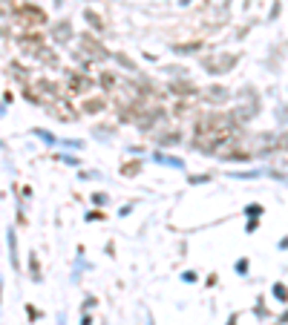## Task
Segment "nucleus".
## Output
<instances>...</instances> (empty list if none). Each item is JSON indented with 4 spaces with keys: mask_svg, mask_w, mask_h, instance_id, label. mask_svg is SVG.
Returning <instances> with one entry per match:
<instances>
[{
    "mask_svg": "<svg viewBox=\"0 0 288 325\" xmlns=\"http://www.w3.org/2000/svg\"><path fill=\"white\" fill-rule=\"evenodd\" d=\"M167 110H164L162 104H147L144 110H138L135 113V127L141 132H153V130H159V127H164V121H167Z\"/></svg>",
    "mask_w": 288,
    "mask_h": 325,
    "instance_id": "nucleus-1",
    "label": "nucleus"
},
{
    "mask_svg": "<svg viewBox=\"0 0 288 325\" xmlns=\"http://www.w3.org/2000/svg\"><path fill=\"white\" fill-rule=\"evenodd\" d=\"M12 15L18 18V23H20L23 32H32V29L46 26V12L41 9V6H35V3H18Z\"/></svg>",
    "mask_w": 288,
    "mask_h": 325,
    "instance_id": "nucleus-2",
    "label": "nucleus"
},
{
    "mask_svg": "<svg viewBox=\"0 0 288 325\" xmlns=\"http://www.w3.org/2000/svg\"><path fill=\"white\" fill-rule=\"evenodd\" d=\"M63 87L69 89V95L87 98L92 92V87H98V84H95V78L87 75L84 69H66V75H63Z\"/></svg>",
    "mask_w": 288,
    "mask_h": 325,
    "instance_id": "nucleus-3",
    "label": "nucleus"
},
{
    "mask_svg": "<svg viewBox=\"0 0 288 325\" xmlns=\"http://www.w3.org/2000/svg\"><path fill=\"white\" fill-rule=\"evenodd\" d=\"M78 46H81V52L87 55L92 63H107V61H113V52H110L104 44H101L98 38H92V32H84V35L78 38Z\"/></svg>",
    "mask_w": 288,
    "mask_h": 325,
    "instance_id": "nucleus-4",
    "label": "nucleus"
},
{
    "mask_svg": "<svg viewBox=\"0 0 288 325\" xmlns=\"http://www.w3.org/2000/svg\"><path fill=\"white\" fill-rule=\"evenodd\" d=\"M236 61H239V55L213 52V55H205V58H202V69H205L207 75H225V72H231L236 66Z\"/></svg>",
    "mask_w": 288,
    "mask_h": 325,
    "instance_id": "nucleus-5",
    "label": "nucleus"
},
{
    "mask_svg": "<svg viewBox=\"0 0 288 325\" xmlns=\"http://www.w3.org/2000/svg\"><path fill=\"white\" fill-rule=\"evenodd\" d=\"M44 110H49V113L58 118V121H63V124H69V121H78L81 118V113L75 110V106L69 104V98H58V101H46L44 104Z\"/></svg>",
    "mask_w": 288,
    "mask_h": 325,
    "instance_id": "nucleus-6",
    "label": "nucleus"
},
{
    "mask_svg": "<svg viewBox=\"0 0 288 325\" xmlns=\"http://www.w3.org/2000/svg\"><path fill=\"white\" fill-rule=\"evenodd\" d=\"M167 92H170L173 98H179V101H190V98L199 95L196 84L188 81V78H170V81H167Z\"/></svg>",
    "mask_w": 288,
    "mask_h": 325,
    "instance_id": "nucleus-7",
    "label": "nucleus"
},
{
    "mask_svg": "<svg viewBox=\"0 0 288 325\" xmlns=\"http://www.w3.org/2000/svg\"><path fill=\"white\" fill-rule=\"evenodd\" d=\"M156 138V147H176V144H182L185 141V132L179 130V127H159V130L153 132Z\"/></svg>",
    "mask_w": 288,
    "mask_h": 325,
    "instance_id": "nucleus-8",
    "label": "nucleus"
},
{
    "mask_svg": "<svg viewBox=\"0 0 288 325\" xmlns=\"http://www.w3.org/2000/svg\"><path fill=\"white\" fill-rule=\"evenodd\" d=\"M46 38H49L52 44H58V46H69V41H72V23H69V20H58V23H52V26L46 29Z\"/></svg>",
    "mask_w": 288,
    "mask_h": 325,
    "instance_id": "nucleus-9",
    "label": "nucleus"
},
{
    "mask_svg": "<svg viewBox=\"0 0 288 325\" xmlns=\"http://www.w3.org/2000/svg\"><path fill=\"white\" fill-rule=\"evenodd\" d=\"M104 110H107V98L104 95H87L81 101V113L84 115H92V118H95V115H101Z\"/></svg>",
    "mask_w": 288,
    "mask_h": 325,
    "instance_id": "nucleus-10",
    "label": "nucleus"
},
{
    "mask_svg": "<svg viewBox=\"0 0 288 325\" xmlns=\"http://www.w3.org/2000/svg\"><path fill=\"white\" fill-rule=\"evenodd\" d=\"M6 247H9V262H12V271L20 273V254H18V230L9 228L6 233Z\"/></svg>",
    "mask_w": 288,
    "mask_h": 325,
    "instance_id": "nucleus-11",
    "label": "nucleus"
},
{
    "mask_svg": "<svg viewBox=\"0 0 288 325\" xmlns=\"http://www.w3.org/2000/svg\"><path fill=\"white\" fill-rule=\"evenodd\" d=\"M207 101V104H213V106H219V104H225V101H231V89H225V87H219V84H213V87H207L205 89V95H202Z\"/></svg>",
    "mask_w": 288,
    "mask_h": 325,
    "instance_id": "nucleus-12",
    "label": "nucleus"
},
{
    "mask_svg": "<svg viewBox=\"0 0 288 325\" xmlns=\"http://www.w3.org/2000/svg\"><path fill=\"white\" fill-rule=\"evenodd\" d=\"M95 84H98V87L110 95V92H116V87L121 84V78H118L113 69H101V72H98V78H95Z\"/></svg>",
    "mask_w": 288,
    "mask_h": 325,
    "instance_id": "nucleus-13",
    "label": "nucleus"
},
{
    "mask_svg": "<svg viewBox=\"0 0 288 325\" xmlns=\"http://www.w3.org/2000/svg\"><path fill=\"white\" fill-rule=\"evenodd\" d=\"M153 161L156 164H164V167H173V170H185V161L179 156H170V153H162V150L153 153Z\"/></svg>",
    "mask_w": 288,
    "mask_h": 325,
    "instance_id": "nucleus-14",
    "label": "nucleus"
},
{
    "mask_svg": "<svg viewBox=\"0 0 288 325\" xmlns=\"http://www.w3.org/2000/svg\"><path fill=\"white\" fill-rule=\"evenodd\" d=\"M118 173L124 178H135L138 173H141V158H130V161H124L121 167H118Z\"/></svg>",
    "mask_w": 288,
    "mask_h": 325,
    "instance_id": "nucleus-15",
    "label": "nucleus"
},
{
    "mask_svg": "<svg viewBox=\"0 0 288 325\" xmlns=\"http://www.w3.org/2000/svg\"><path fill=\"white\" fill-rule=\"evenodd\" d=\"M29 276H32V282H35V285H41V282H44V273H41V256H38L35 250L29 254Z\"/></svg>",
    "mask_w": 288,
    "mask_h": 325,
    "instance_id": "nucleus-16",
    "label": "nucleus"
},
{
    "mask_svg": "<svg viewBox=\"0 0 288 325\" xmlns=\"http://www.w3.org/2000/svg\"><path fill=\"white\" fill-rule=\"evenodd\" d=\"M113 61H116L118 66L124 69V72H133V75H138V72H141V69H138V66H135L133 61H130V58H127L124 52H113Z\"/></svg>",
    "mask_w": 288,
    "mask_h": 325,
    "instance_id": "nucleus-17",
    "label": "nucleus"
},
{
    "mask_svg": "<svg viewBox=\"0 0 288 325\" xmlns=\"http://www.w3.org/2000/svg\"><path fill=\"white\" fill-rule=\"evenodd\" d=\"M84 18H87V23H90V26L95 29V32H104V29H107V23H104V18H101L98 12L87 9V12H84Z\"/></svg>",
    "mask_w": 288,
    "mask_h": 325,
    "instance_id": "nucleus-18",
    "label": "nucleus"
},
{
    "mask_svg": "<svg viewBox=\"0 0 288 325\" xmlns=\"http://www.w3.org/2000/svg\"><path fill=\"white\" fill-rule=\"evenodd\" d=\"M32 135H35V138H41V141L46 144V147H55V144L61 141V138H55V132L44 130V127H35V130H32Z\"/></svg>",
    "mask_w": 288,
    "mask_h": 325,
    "instance_id": "nucleus-19",
    "label": "nucleus"
},
{
    "mask_svg": "<svg viewBox=\"0 0 288 325\" xmlns=\"http://www.w3.org/2000/svg\"><path fill=\"white\" fill-rule=\"evenodd\" d=\"M199 46H202L199 41H190V44H176V46H173V52H176V55H193V52H199Z\"/></svg>",
    "mask_w": 288,
    "mask_h": 325,
    "instance_id": "nucleus-20",
    "label": "nucleus"
},
{
    "mask_svg": "<svg viewBox=\"0 0 288 325\" xmlns=\"http://www.w3.org/2000/svg\"><path fill=\"white\" fill-rule=\"evenodd\" d=\"M92 132H95L101 141H107L110 135H116V127H113V124H98V127H92Z\"/></svg>",
    "mask_w": 288,
    "mask_h": 325,
    "instance_id": "nucleus-21",
    "label": "nucleus"
},
{
    "mask_svg": "<svg viewBox=\"0 0 288 325\" xmlns=\"http://www.w3.org/2000/svg\"><path fill=\"white\" fill-rule=\"evenodd\" d=\"M58 158H61L63 164H69V167H81V158H78V156H69V153H58Z\"/></svg>",
    "mask_w": 288,
    "mask_h": 325,
    "instance_id": "nucleus-22",
    "label": "nucleus"
},
{
    "mask_svg": "<svg viewBox=\"0 0 288 325\" xmlns=\"http://www.w3.org/2000/svg\"><path fill=\"white\" fill-rule=\"evenodd\" d=\"M92 204H95V207H107V204H110V196L107 193H92Z\"/></svg>",
    "mask_w": 288,
    "mask_h": 325,
    "instance_id": "nucleus-23",
    "label": "nucleus"
},
{
    "mask_svg": "<svg viewBox=\"0 0 288 325\" xmlns=\"http://www.w3.org/2000/svg\"><path fill=\"white\" fill-rule=\"evenodd\" d=\"M81 178L84 182H101V173L98 170H81Z\"/></svg>",
    "mask_w": 288,
    "mask_h": 325,
    "instance_id": "nucleus-24",
    "label": "nucleus"
},
{
    "mask_svg": "<svg viewBox=\"0 0 288 325\" xmlns=\"http://www.w3.org/2000/svg\"><path fill=\"white\" fill-rule=\"evenodd\" d=\"M58 144H63V147H72V150H84V141H78V138H61Z\"/></svg>",
    "mask_w": 288,
    "mask_h": 325,
    "instance_id": "nucleus-25",
    "label": "nucleus"
},
{
    "mask_svg": "<svg viewBox=\"0 0 288 325\" xmlns=\"http://www.w3.org/2000/svg\"><path fill=\"white\" fill-rule=\"evenodd\" d=\"M98 305V299L92 297V294H87V297H84V305H81V311H90V308H95Z\"/></svg>",
    "mask_w": 288,
    "mask_h": 325,
    "instance_id": "nucleus-26",
    "label": "nucleus"
},
{
    "mask_svg": "<svg viewBox=\"0 0 288 325\" xmlns=\"http://www.w3.org/2000/svg\"><path fill=\"white\" fill-rule=\"evenodd\" d=\"M205 182H210V176H207V173H199V176H190V185H205Z\"/></svg>",
    "mask_w": 288,
    "mask_h": 325,
    "instance_id": "nucleus-27",
    "label": "nucleus"
},
{
    "mask_svg": "<svg viewBox=\"0 0 288 325\" xmlns=\"http://www.w3.org/2000/svg\"><path fill=\"white\" fill-rule=\"evenodd\" d=\"M274 297H279V299H288V291H285V285H274Z\"/></svg>",
    "mask_w": 288,
    "mask_h": 325,
    "instance_id": "nucleus-28",
    "label": "nucleus"
},
{
    "mask_svg": "<svg viewBox=\"0 0 288 325\" xmlns=\"http://www.w3.org/2000/svg\"><path fill=\"white\" fill-rule=\"evenodd\" d=\"M245 213H248V216H260L262 207H260V204H248V207H245Z\"/></svg>",
    "mask_w": 288,
    "mask_h": 325,
    "instance_id": "nucleus-29",
    "label": "nucleus"
},
{
    "mask_svg": "<svg viewBox=\"0 0 288 325\" xmlns=\"http://www.w3.org/2000/svg\"><path fill=\"white\" fill-rule=\"evenodd\" d=\"M182 282L193 285V282H196V273H193V271H185V273H182Z\"/></svg>",
    "mask_w": 288,
    "mask_h": 325,
    "instance_id": "nucleus-30",
    "label": "nucleus"
},
{
    "mask_svg": "<svg viewBox=\"0 0 288 325\" xmlns=\"http://www.w3.org/2000/svg\"><path fill=\"white\" fill-rule=\"evenodd\" d=\"M84 219H87V222H92V219L98 222V219H104V213H101V210H90L87 216H84Z\"/></svg>",
    "mask_w": 288,
    "mask_h": 325,
    "instance_id": "nucleus-31",
    "label": "nucleus"
},
{
    "mask_svg": "<svg viewBox=\"0 0 288 325\" xmlns=\"http://www.w3.org/2000/svg\"><path fill=\"white\" fill-rule=\"evenodd\" d=\"M95 319H92V314L90 311H81V325H92Z\"/></svg>",
    "mask_w": 288,
    "mask_h": 325,
    "instance_id": "nucleus-32",
    "label": "nucleus"
},
{
    "mask_svg": "<svg viewBox=\"0 0 288 325\" xmlns=\"http://www.w3.org/2000/svg\"><path fill=\"white\" fill-rule=\"evenodd\" d=\"M133 207H135V204H124V207L118 210V216H121V219H124V216H130V213H133Z\"/></svg>",
    "mask_w": 288,
    "mask_h": 325,
    "instance_id": "nucleus-33",
    "label": "nucleus"
},
{
    "mask_svg": "<svg viewBox=\"0 0 288 325\" xmlns=\"http://www.w3.org/2000/svg\"><path fill=\"white\" fill-rule=\"evenodd\" d=\"M147 325H156V319H153V314L147 311Z\"/></svg>",
    "mask_w": 288,
    "mask_h": 325,
    "instance_id": "nucleus-34",
    "label": "nucleus"
},
{
    "mask_svg": "<svg viewBox=\"0 0 288 325\" xmlns=\"http://www.w3.org/2000/svg\"><path fill=\"white\" fill-rule=\"evenodd\" d=\"M0 305H3V279H0Z\"/></svg>",
    "mask_w": 288,
    "mask_h": 325,
    "instance_id": "nucleus-35",
    "label": "nucleus"
},
{
    "mask_svg": "<svg viewBox=\"0 0 288 325\" xmlns=\"http://www.w3.org/2000/svg\"><path fill=\"white\" fill-rule=\"evenodd\" d=\"M228 325H236V316H231V319H228Z\"/></svg>",
    "mask_w": 288,
    "mask_h": 325,
    "instance_id": "nucleus-36",
    "label": "nucleus"
},
{
    "mask_svg": "<svg viewBox=\"0 0 288 325\" xmlns=\"http://www.w3.org/2000/svg\"><path fill=\"white\" fill-rule=\"evenodd\" d=\"M0 150H3V141H0Z\"/></svg>",
    "mask_w": 288,
    "mask_h": 325,
    "instance_id": "nucleus-37",
    "label": "nucleus"
}]
</instances>
